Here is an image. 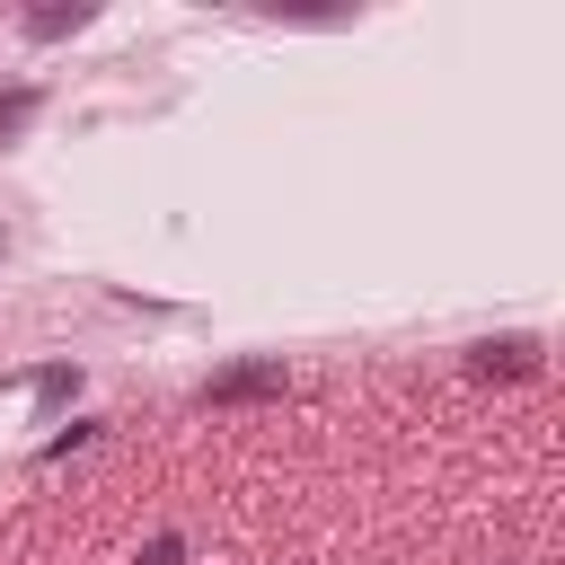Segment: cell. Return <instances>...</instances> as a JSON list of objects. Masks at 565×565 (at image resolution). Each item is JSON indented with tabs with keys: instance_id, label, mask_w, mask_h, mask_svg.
Masks as SVG:
<instances>
[{
	"instance_id": "cell-1",
	"label": "cell",
	"mask_w": 565,
	"mask_h": 565,
	"mask_svg": "<svg viewBox=\"0 0 565 565\" xmlns=\"http://www.w3.org/2000/svg\"><path fill=\"white\" fill-rule=\"evenodd\" d=\"M9 274H18V221L0 212V282H9Z\"/></svg>"
}]
</instances>
